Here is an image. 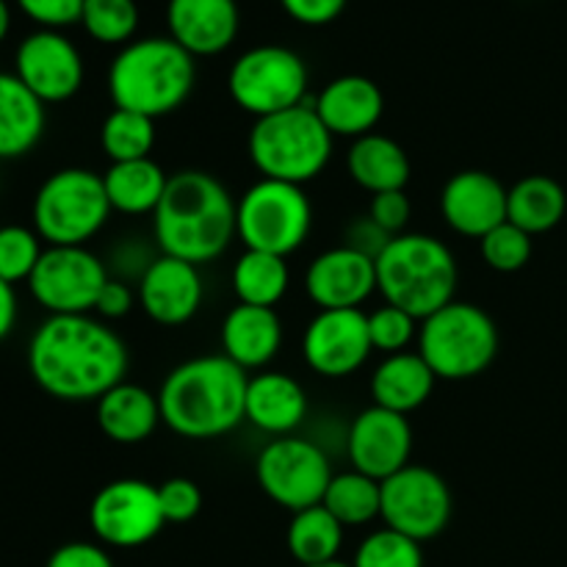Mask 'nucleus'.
Wrapping results in <instances>:
<instances>
[{"instance_id": "473e14b6", "label": "nucleus", "mask_w": 567, "mask_h": 567, "mask_svg": "<svg viewBox=\"0 0 567 567\" xmlns=\"http://www.w3.org/2000/svg\"><path fill=\"white\" fill-rule=\"evenodd\" d=\"M321 507L330 509V515L343 529L369 526L371 520L380 518L382 485L354 468L341 471V474L332 476L330 487L321 498Z\"/></svg>"}, {"instance_id": "2eb2a0df", "label": "nucleus", "mask_w": 567, "mask_h": 567, "mask_svg": "<svg viewBox=\"0 0 567 567\" xmlns=\"http://www.w3.org/2000/svg\"><path fill=\"white\" fill-rule=\"evenodd\" d=\"M374 354L365 310H319L302 332V358L324 380L358 374Z\"/></svg>"}, {"instance_id": "ea45409f", "label": "nucleus", "mask_w": 567, "mask_h": 567, "mask_svg": "<svg viewBox=\"0 0 567 567\" xmlns=\"http://www.w3.org/2000/svg\"><path fill=\"white\" fill-rule=\"evenodd\" d=\"M158 502L166 524H188L203 509V491L194 480L172 476L164 485H158Z\"/></svg>"}, {"instance_id": "f03ea898", "label": "nucleus", "mask_w": 567, "mask_h": 567, "mask_svg": "<svg viewBox=\"0 0 567 567\" xmlns=\"http://www.w3.org/2000/svg\"><path fill=\"white\" fill-rule=\"evenodd\" d=\"M236 203L225 183L210 172H177L153 214L155 249L194 266L214 264L238 238Z\"/></svg>"}, {"instance_id": "9b49d317", "label": "nucleus", "mask_w": 567, "mask_h": 567, "mask_svg": "<svg viewBox=\"0 0 567 567\" xmlns=\"http://www.w3.org/2000/svg\"><path fill=\"white\" fill-rule=\"evenodd\" d=\"M332 476L327 449L302 435L275 437L255 460V480L264 496L291 515L321 504Z\"/></svg>"}, {"instance_id": "a19ab883", "label": "nucleus", "mask_w": 567, "mask_h": 567, "mask_svg": "<svg viewBox=\"0 0 567 567\" xmlns=\"http://www.w3.org/2000/svg\"><path fill=\"white\" fill-rule=\"evenodd\" d=\"M17 9L48 31H61L66 25L81 22L83 0H14Z\"/></svg>"}, {"instance_id": "4be33fe9", "label": "nucleus", "mask_w": 567, "mask_h": 567, "mask_svg": "<svg viewBox=\"0 0 567 567\" xmlns=\"http://www.w3.org/2000/svg\"><path fill=\"white\" fill-rule=\"evenodd\" d=\"M313 111L336 138L369 136L385 114V94L371 78L341 75L316 94Z\"/></svg>"}, {"instance_id": "a878e982", "label": "nucleus", "mask_w": 567, "mask_h": 567, "mask_svg": "<svg viewBox=\"0 0 567 567\" xmlns=\"http://www.w3.org/2000/svg\"><path fill=\"white\" fill-rule=\"evenodd\" d=\"M437 377L419 352L388 354L371 371V404L410 415L430 402Z\"/></svg>"}, {"instance_id": "c756f323", "label": "nucleus", "mask_w": 567, "mask_h": 567, "mask_svg": "<svg viewBox=\"0 0 567 567\" xmlns=\"http://www.w3.org/2000/svg\"><path fill=\"white\" fill-rule=\"evenodd\" d=\"M567 214L563 183L548 175H526L509 186L507 221L529 233L532 238L551 233Z\"/></svg>"}, {"instance_id": "0eeeda50", "label": "nucleus", "mask_w": 567, "mask_h": 567, "mask_svg": "<svg viewBox=\"0 0 567 567\" xmlns=\"http://www.w3.org/2000/svg\"><path fill=\"white\" fill-rule=\"evenodd\" d=\"M419 349L437 380L463 382L485 374L498 354V327L485 308L454 299L419 327Z\"/></svg>"}, {"instance_id": "7ed1b4c3", "label": "nucleus", "mask_w": 567, "mask_h": 567, "mask_svg": "<svg viewBox=\"0 0 567 567\" xmlns=\"http://www.w3.org/2000/svg\"><path fill=\"white\" fill-rule=\"evenodd\" d=\"M249 374L225 354H199L175 365L158 388L161 421L186 441L230 435L244 421Z\"/></svg>"}, {"instance_id": "c03bdc74", "label": "nucleus", "mask_w": 567, "mask_h": 567, "mask_svg": "<svg viewBox=\"0 0 567 567\" xmlns=\"http://www.w3.org/2000/svg\"><path fill=\"white\" fill-rule=\"evenodd\" d=\"M391 238H393L391 233L382 230V227L377 225L369 214L354 216V219L347 225V233H343V244L352 249H358V252L369 255L371 260H377L382 252H385V247L391 244Z\"/></svg>"}, {"instance_id": "f257e3e1", "label": "nucleus", "mask_w": 567, "mask_h": 567, "mask_svg": "<svg viewBox=\"0 0 567 567\" xmlns=\"http://www.w3.org/2000/svg\"><path fill=\"white\" fill-rule=\"evenodd\" d=\"M131 349L94 313L48 316L28 341V371L59 402H97L125 382Z\"/></svg>"}, {"instance_id": "2f4dec72", "label": "nucleus", "mask_w": 567, "mask_h": 567, "mask_svg": "<svg viewBox=\"0 0 567 567\" xmlns=\"http://www.w3.org/2000/svg\"><path fill=\"white\" fill-rule=\"evenodd\" d=\"M343 526L330 515V509L316 504V507L299 509L291 515V524L286 529V546L299 567L330 563L341 559L343 548Z\"/></svg>"}, {"instance_id": "393cba45", "label": "nucleus", "mask_w": 567, "mask_h": 567, "mask_svg": "<svg viewBox=\"0 0 567 567\" xmlns=\"http://www.w3.org/2000/svg\"><path fill=\"white\" fill-rule=\"evenodd\" d=\"M94 419H97L100 432L120 446H138L150 441L164 424L158 393L127 380L94 402Z\"/></svg>"}, {"instance_id": "4468645a", "label": "nucleus", "mask_w": 567, "mask_h": 567, "mask_svg": "<svg viewBox=\"0 0 567 567\" xmlns=\"http://www.w3.org/2000/svg\"><path fill=\"white\" fill-rule=\"evenodd\" d=\"M89 526L105 548H138L166 526L158 487L144 480H114L94 493Z\"/></svg>"}, {"instance_id": "49530a36", "label": "nucleus", "mask_w": 567, "mask_h": 567, "mask_svg": "<svg viewBox=\"0 0 567 567\" xmlns=\"http://www.w3.org/2000/svg\"><path fill=\"white\" fill-rule=\"evenodd\" d=\"M136 305V286H131V282L125 280H116V277H109V282H105L103 291H100L97 305H94V316L103 321L125 319Z\"/></svg>"}, {"instance_id": "79ce46f5", "label": "nucleus", "mask_w": 567, "mask_h": 567, "mask_svg": "<svg viewBox=\"0 0 567 567\" xmlns=\"http://www.w3.org/2000/svg\"><path fill=\"white\" fill-rule=\"evenodd\" d=\"M365 214H369L382 230L391 233V236L396 238L402 236V233H408L410 219H413V203H410L404 188H399V192H382L371 197Z\"/></svg>"}, {"instance_id": "f704fd0d", "label": "nucleus", "mask_w": 567, "mask_h": 567, "mask_svg": "<svg viewBox=\"0 0 567 567\" xmlns=\"http://www.w3.org/2000/svg\"><path fill=\"white\" fill-rule=\"evenodd\" d=\"M81 25L94 42L125 48L138 31L136 0H83Z\"/></svg>"}, {"instance_id": "e433bc0d", "label": "nucleus", "mask_w": 567, "mask_h": 567, "mask_svg": "<svg viewBox=\"0 0 567 567\" xmlns=\"http://www.w3.org/2000/svg\"><path fill=\"white\" fill-rule=\"evenodd\" d=\"M354 567H424L421 543L399 535V532L382 529L363 537L352 559Z\"/></svg>"}, {"instance_id": "f8f14e48", "label": "nucleus", "mask_w": 567, "mask_h": 567, "mask_svg": "<svg viewBox=\"0 0 567 567\" xmlns=\"http://www.w3.org/2000/svg\"><path fill=\"white\" fill-rule=\"evenodd\" d=\"M109 277L105 260L89 247H44L28 291L48 316H83L94 313Z\"/></svg>"}, {"instance_id": "b1692460", "label": "nucleus", "mask_w": 567, "mask_h": 567, "mask_svg": "<svg viewBox=\"0 0 567 567\" xmlns=\"http://www.w3.org/2000/svg\"><path fill=\"white\" fill-rule=\"evenodd\" d=\"M282 319L275 308L236 302L219 327L221 354L244 371H264L282 349Z\"/></svg>"}, {"instance_id": "412c9836", "label": "nucleus", "mask_w": 567, "mask_h": 567, "mask_svg": "<svg viewBox=\"0 0 567 567\" xmlns=\"http://www.w3.org/2000/svg\"><path fill=\"white\" fill-rule=\"evenodd\" d=\"M241 14L236 0H169L166 28L169 37L194 59L219 55L236 42Z\"/></svg>"}, {"instance_id": "39448f33", "label": "nucleus", "mask_w": 567, "mask_h": 567, "mask_svg": "<svg viewBox=\"0 0 567 567\" xmlns=\"http://www.w3.org/2000/svg\"><path fill=\"white\" fill-rule=\"evenodd\" d=\"M374 266L377 293L419 321L457 299V258L446 241L430 233H402L391 238Z\"/></svg>"}, {"instance_id": "aec40b11", "label": "nucleus", "mask_w": 567, "mask_h": 567, "mask_svg": "<svg viewBox=\"0 0 567 567\" xmlns=\"http://www.w3.org/2000/svg\"><path fill=\"white\" fill-rule=\"evenodd\" d=\"M509 188L485 169H463L441 188V216L457 236L482 238L507 221Z\"/></svg>"}, {"instance_id": "de8ad7c7", "label": "nucleus", "mask_w": 567, "mask_h": 567, "mask_svg": "<svg viewBox=\"0 0 567 567\" xmlns=\"http://www.w3.org/2000/svg\"><path fill=\"white\" fill-rule=\"evenodd\" d=\"M17 316H20V302H17L14 286L0 280V343L14 332Z\"/></svg>"}, {"instance_id": "c9c22d12", "label": "nucleus", "mask_w": 567, "mask_h": 567, "mask_svg": "<svg viewBox=\"0 0 567 567\" xmlns=\"http://www.w3.org/2000/svg\"><path fill=\"white\" fill-rule=\"evenodd\" d=\"M33 227L3 225L0 227V280L17 286L31 280L44 247Z\"/></svg>"}, {"instance_id": "1a4fd4ad", "label": "nucleus", "mask_w": 567, "mask_h": 567, "mask_svg": "<svg viewBox=\"0 0 567 567\" xmlns=\"http://www.w3.org/2000/svg\"><path fill=\"white\" fill-rule=\"evenodd\" d=\"M313 230V203L305 186L260 177L236 203V236L244 249L291 258Z\"/></svg>"}, {"instance_id": "cd10ccee", "label": "nucleus", "mask_w": 567, "mask_h": 567, "mask_svg": "<svg viewBox=\"0 0 567 567\" xmlns=\"http://www.w3.org/2000/svg\"><path fill=\"white\" fill-rule=\"evenodd\" d=\"M410 172H413V166H410L404 147L385 133L374 131L349 144L347 175L371 197L404 188L410 183Z\"/></svg>"}, {"instance_id": "9d476101", "label": "nucleus", "mask_w": 567, "mask_h": 567, "mask_svg": "<svg viewBox=\"0 0 567 567\" xmlns=\"http://www.w3.org/2000/svg\"><path fill=\"white\" fill-rule=\"evenodd\" d=\"M308 86L310 72L305 59L282 44L244 50L227 72V94L255 120L308 103Z\"/></svg>"}, {"instance_id": "8fccbe9b", "label": "nucleus", "mask_w": 567, "mask_h": 567, "mask_svg": "<svg viewBox=\"0 0 567 567\" xmlns=\"http://www.w3.org/2000/svg\"><path fill=\"white\" fill-rule=\"evenodd\" d=\"M308 567H354L352 563H343V559H330V563H321V565H308Z\"/></svg>"}, {"instance_id": "7c9ffc66", "label": "nucleus", "mask_w": 567, "mask_h": 567, "mask_svg": "<svg viewBox=\"0 0 567 567\" xmlns=\"http://www.w3.org/2000/svg\"><path fill=\"white\" fill-rule=\"evenodd\" d=\"M230 288L241 305L277 308L291 288L288 258L244 249L230 269Z\"/></svg>"}, {"instance_id": "c85d7f7f", "label": "nucleus", "mask_w": 567, "mask_h": 567, "mask_svg": "<svg viewBox=\"0 0 567 567\" xmlns=\"http://www.w3.org/2000/svg\"><path fill=\"white\" fill-rule=\"evenodd\" d=\"M169 177L153 158L109 164V169L103 172V186L111 210L125 216H153L164 199Z\"/></svg>"}, {"instance_id": "6ab92c4d", "label": "nucleus", "mask_w": 567, "mask_h": 567, "mask_svg": "<svg viewBox=\"0 0 567 567\" xmlns=\"http://www.w3.org/2000/svg\"><path fill=\"white\" fill-rule=\"evenodd\" d=\"M305 293L319 310H363L377 293L374 260L347 244L324 249L308 264Z\"/></svg>"}, {"instance_id": "423d86ee", "label": "nucleus", "mask_w": 567, "mask_h": 567, "mask_svg": "<svg viewBox=\"0 0 567 567\" xmlns=\"http://www.w3.org/2000/svg\"><path fill=\"white\" fill-rule=\"evenodd\" d=\"M332 150L336 136L308 103L255 120L247 136V153L258 175L293 186L324 175Z\"/></svg>"}, {"instance_id": "a211bd4d", "label": "nucleus", "mask_w": 567, "mask_h": 567, "mask_svg": "<svg viewBox=\"0 0 567 567\" xmlns=\"http://www.w3.org/2000/svg\"><path fill=\"white\" fill-rule=\"evenodd\" d=\"M142 313L161 327H183L199 313L205 299V280L199 266L172 255H155L136 282Z\"/></svg>"}, {"instance_id": "09e8293b", "label": "nucleus", "mask_w": 567, "mask_h": 567, "mask_svg": "<svg viewBox=\"0 0 567 567\" xmlns=\"http://www.w3.org/2000/svg\"><path fill=\"white\" fill-rule=\"evenodd\" d=\"M11 31V6L6 0H0V42L9 37Z\"/></svg>"}, {"instance_id": "a18cd8bd", "label": "nucleus", "mask_w": 567, "mask_h": 567, "mask_svg": "<svg viewBox=\"0 0 567 567\" xmlns=\"http://www.w3.org/2000/svg\"><path fill=\"white\" fill-rule=\"evenodd\" d=\"M347 3L349 0H280L282 11H286L293 22L308 28L330 25L332 20L341 17Z\"/></svg>"}, {"instance_id": "ddd939ff", "label": "nucleus", "mask_w": 567, "mask_h": 567, "mask_svg": "<svg viewBox=\"0 0 567 567\" xmlns=\"http://www.w3.org/2000/svg\"><path fill=\"white\" fill-rule=\"evenodd\" d=\"M382 485L380 520L415 543L435 540L452 520V491L437 471L410 463Z\"/></svg>"}, {"instance_id": "37998d69", "label": "nucleus", "mask_w": 567, "mask_h": 567, "mask_svg": "<svg viewBox=\"0 0 567 567\" xmlns=\"http://www.w3.org/2000/svg\"><path fill=\"white\" fill-rule=\"evenodd\" d=\"M44 567H114V559L103 543L72 540L55 548Z\"/></svg>"}, {"instance_id": "f3484780", "label": "nucleus", "mask_w": 567, "mask_h": 567, "mask_svg": "<svg viewBox=\"0 0 567 567\" xmlns=\"http://www.w3.org/2000/svg\"><path fill=\"white\" fill-rule=\"evenodd\" d=\"M343 452H347L354 471L377 482H385L388 476L408 468L410 457H413L410 419L371 404V408L360 410L349 424Z\"/></svg>"}, {"instance_id": "6e6552de", "label": "nucleus", "mask_w": 567, "mask_h": 567, "mask_svg": "<svg viewBox=\"0 0 567 567\" xmlns=\"http://www.w3.org/2000/svg\"><path fill=\"white\" fill-rule=\"evenodd\" d=\"M111 214L103 175L83 166L53 172L31 205L33 230L48 247H86L109 225Z\"/></svg>"}, {"instance_id": "58836bf2", "label": "nucleus", "mask_w": 567, "mask_h": 567, "mask_svg": "<svg viewBox=\"0 0 567 567\" xmlns=\"http://www.w3.org/2000/svg\"><path fill=\"white\" fill-rule=\"evenodd\" d=\"M365 319H369L371 347H374V352L385 354V358L388 354L410 352V347L419 341L421 321L410 316L408 310L382 302L380 308L365 313Z\"/></svg>"}, {"instance_id": "72a5a7b5", "label": "nucleus", "mask_w": 567, "mask_h": 567, "mask_svg": "<svg viewBox=\"0 0 567 567\" xmlns=\"http://www.w3.org/2000/svg\"><path fill=\"white\" fill-rule=\"evenodd\" d=\"M155 138H158L155 120L136 111L114 109L100 125V147L111 164L153 158Z\"/></svg>"}, {"instance_id": "bb28decb", "label": "nucleus", "mask_w": 567, "mask_h": 567, "mask_svg": "<svg viewBox=\"0 0 567 567\" xmlns=\"http://www.w3.org/2000/svg\"><path fill=\"white\" fill-rule=\"evenodd\" d=\"M44 127L48 109L42 100L14 72H0V161L31 153L42 142Z\"/></svg>"}, {"instance_id": "5701e85b", "label": "nucleus", "mask_w": 567, "mask_h": 567, "mask_svg": "<svg viewBox=\"0 0 567 567\" xmlns=\"http://www.w3.org/2000/svg\"><path fill=\"white\" fill-rule=\"evenodd\" d=\"M308 391H305L297 377L271 369L249 377L244 419L258 432L271 437L297 435L299 426L308 421Z\"/></svg>"}, {"instance_id": "4c0bfd02", "label": "nucleus", "mask_w": 567, "mask_h": 567, "mask_svg": "<svg viewBox=\"0 0 567 567\" xmlns=\"http://www.w3.org/2000/svg\"><path fill=\"white\" fill-rule=\"evenodd\" d=\"M480 252L482 260L493 271H498V275H515V271H520L532 260L535 238L520 230V227H515L513 221H504V225H498L496 230H491L482 238Z\"/></svg>"}, {"instance_id": "dca6fc26", "label": "nucleus", "mask_w": 567, "mask_h": 567, "mask_svg": "<svg viewBox=\"0 0 567 567\" xmlns=\"http://www.w3.org/2000/svg\"><path fill=\"white\" fill-rule=\"evenodd\" d=\"M14 75L42 100L50 103H66L75 97L86 78L81 50L75 48L70 37L61 31H39L28 33L14 53Z\"/></svg>"}, {"instance_id": "20e7f679", "label": "nucleus", "mask_w": 567, "mask_h": 567, "mask_svg": "<svg viewBox=\"0 0 567 567\" xmlns=\"http://www.w3.org/2000/svg\"><path fill=\"white\" fill-rule=\"evenodd\" d=\"M197 59L172 37L133 39L109 66V97L114 109L161 120L192 97Z\"/></svg>"}]
</instances>
